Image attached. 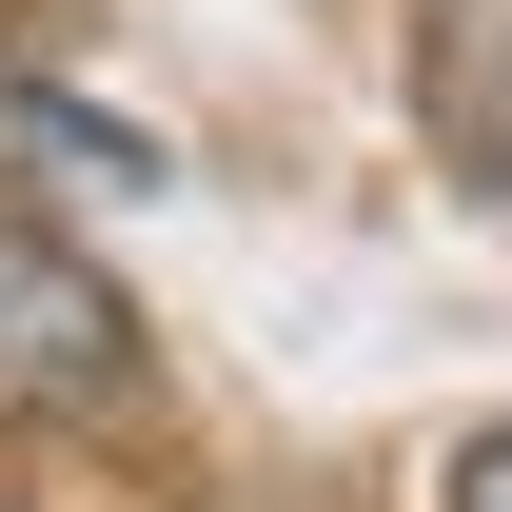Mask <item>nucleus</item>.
Wrapping results in <instances>:
<instances>
[{"label":"nucleus","mask_w":512,"mask_h":512,"mask_svg":"<svg viewBox=\"0 0 512 512\" xmlns=\"http://www.w3.org/2000/svg\"><path fill=\"white\" fill-rule=\"evenodd\" d=\"M434 119L473 178H512V0H453L434 20Z\"/></svg>","instance_id":"2"},{"label":"nucleus","mask_w":512,"mask_h":512,"mask_svg":"<svg viewBox=\"0 0 512 512\" xmlns=\"http://www.w3.org/2000/svg\"><path fill=\"white\" fill-rule=\"evenodd\" d=\"M434 512H512V434H473V453H453V493Z\"/></svg>","instance_id":"3"},{"label":"nucleus","mask_w":512,"mask_h":512,"mask_svg":"<svg viewBox=\"0 0 512 512\" xmlns=\"http://www.w3.org/2000/svg\"><path fill=\"white\" fill-rule=\"evenodd\" d=\"M119 375H138L119 276L79 237H40V217H0V414H99Z\"/></svg>","instance_id":"1"}]
</instances>
